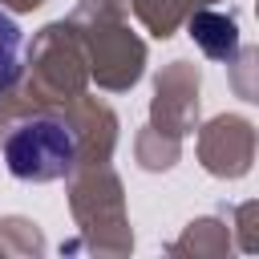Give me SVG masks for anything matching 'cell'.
I'll return each mask as SVG.
<instances>
[{
	"instance_id": "cell-3",
	"label": "cell",
	"mask_w": 259,
	"mask_h": 259,
	"mask_svg": "<svg viewBox=\"0 0 259 259\" xmlns=\"http://www.w3.org/2000/svg\"><path fill=\"white\" fill-rule=\"evenodd\" d=\"M20 45H24L20 24L8 12H0V93L12 89L20 77Z\"/></svg>"
},
{
	"instance_id": "cell-2",
	"label": "cell",
	"mask_w": 259,
	"mask_h": 259,
	"mask_svg": "<svg viewBox=\"0 0 259 259\" xmlns=\"http://www.w3.org/2000/svg\"><path fill=\"white\" fill-rule=\"evenodd\" d=\"M190 36L202 45L206 57L214 61H227L239 53V24L231 16H219V12H198L190 16Z\"/></svg>"
},
{
	"instance_id": "cell-1",
	"label": "cell",
	"mask_w": 259,
	"mask_h": 259,
	"mask_svg": "<svg viewBox=\"0 0 259 259\" xmlns=\"http://www.w3.org/2000/svg\"><path fill=\"white\" fill-rule=\"evenodd\" d=\"M77 130L57 113H36L4 134V162L20 182H57L77 166Z\"/></svg>"
}]
</instances>
